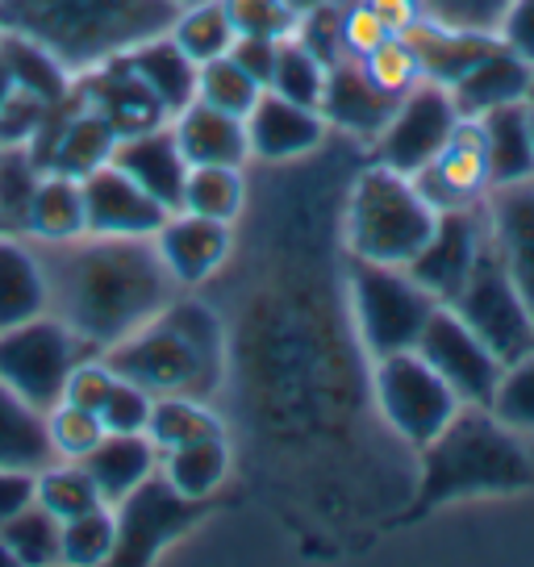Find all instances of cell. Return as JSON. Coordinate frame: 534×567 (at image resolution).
Listing matches in <instances>:
<instances>
[{"instance_id":"3","label":"cell","mask_w":534,"mask_h":567,"mask_svg":"<svg viewBox=\"0 0 534 567\" xmlns=\"http://www.w3.org/2000/svg\"><path fill=\"white\" fill-rule=\"evenodd\" d=\"M109 368L146 389L151 396H209L222 380V321L209 305L201 301H172L163 305V313L138 326L134 334L113 342L109 351Z\"/></svg>"},{"instance_id":"4","label":"cell","mask_w":534,"mask_h":567,"mask_svg":"<svg viewBox=\"0 0 534 567\" xmlns=\"http://www.w3.org/2000/svg\"><path fill=\"white\" fill-rule=\"evenodd\" d=\"M534 476L517 434L501 425L484 405H463L439 439L422 446V480L413 514L476 493H510L526 488Z\"/></svg>"},{"instance_id":"59","label":"cell","mask_w":534,"mask_h":567,"mask_svg":"<svg viewBox=\"0 0 534 567\" xmlns=\"http://www.w3.org/2000/svg\"><path fill=\"white\" fill-rule=\"evenodd\" d=\"M0 234H9V230H4V221H0Z\"/></svg>"},{"instance_id":"11","label":"cell","mask_w":534,"mask_h":567,"mask_svg":"<svg viewBox=\"0 0 534 567\" xmlns=\"http://www.w3.org/2000/svg\"><path fill=\"white\" fill-rule=\"evenodd\" d=\"M455 125H460V109L451 101V92H446L443 84L418 80V84L397 101L389 125L376 134V163L413 176L418 167H427V163L443 151Z\"/></svg>"},{"instance_id":"40","label":"cell","mask_w":534,"mask_h":567,"mask_svg":"<svg viewBox=\"0 0 534 567\" xmlns=\"http://www.w3.org/2000/svg\"><path fill=\"white\" fill-rule=\"evenodd\" d=\"M113 543H117V522H113V509L101 505V509H89L80 517H68L59 526V564L72 567H96L113 559Z\"/></svg>"},{"instance_id":"7","label":"cell","mask_w":534,"mask_h":567,"mask_svg":"<svg viewBox=\"0 0 534 567\" xmlns=\"http://www.w3.org/2000/svg\"><path fill=\"white\" fill-rule=\"evenodd\" d=\"M372 392L376 405H380V417L413 451H422L430 439H439L446 422L463 409V401L451 392V384L413 347L376 359Z\"/></svg>"},{"instance_id":"32","label":"cell","mask_w":534,"mask_h":567,"mask_svg":"<svg viewBox=\"0 0 534 567\" xmlns=\"http://www.w3.org/2000/svg\"><path fill=\"white\" fill-rule=\"evenodd\" d=\"M0 68L9 71L13 89L30 92L47 105H59L75 92V71H68L42 42L4 30L0 34Z\"/></svg>"},{"instance_id":"53","label":"cell","mask_w":534,"mask_h":567,"mask_svg":"<svg viewBox=\"0 0 534 567\" xmlns=\"http://www.w3.org/2000/svg\"><path fill=\"white\" fill-rule=\"evenodd\" d=\"M276 54H280V42H276V38H243V34H238V38H234V47H230V59L247 71L259 89H267V84H271Z\"/></svg>"},{"instance_id":"47","label":"cell","mask_w":534,"mask_h":567,"mask_svg":"<svg viewBox=\"0 0 534 567\" xmlns=\"http://www.w3.org/2000/svg\"><path fill=\"white\" fill-rule=\"evenodd\" d=\"M151 405H155V396H151V392L117 375V384L109 389L105 405L96 409V417H101V425H105L109 434H146Z\"/></svg>"},{"instance_id":"54","label":"cell","mask_w":534,"mask_h":567,"mask_svg":"<svg viewBox=\"0 0 534 567\" xmlns=\"http://www.w3.org/2000/svg\"><path fill=\"white\" fill-rule=\"evenodd\" d=\"M34 496H38V472L0 467V526L9 517H18L25 505H34Z\"/></svg>"},{"instance_id":"1","label":"cell","mask_w":534,"mask_h":567,"mask_svg":"<svg viewBox=\"0 0 534 567\" xmlns=\"http://www.w3.org/2000/svg\"><path fill=\"white\" fill-rule=\"evenodd\" d=\"M38 255L51 284V313L92 351H109L176 297L155 238L80 234L68 243H38Z\"/></svg>"},{"instance_id":"23","label":"cell","mask_w":534,"mask_h":567,"mask_svg":"<svg viewBox=\"0 0 534 567\" xmlns=\"http://www.w3.org/2000/svg\"><path fill=\"white\" fill-rule=\"evenodd\" d=\"M413 59H418V75L430 84H443L451 89L460 75L481 63L489 51H497L501 38L497 30H472V25H443L434 18H422L418 25L405 30Z\"/></svg>"},{"instance_id":"12","label":"cell","mask_w":534,"mask_h":567,"mask_svg":"<svg viewBox=\"0 0 534 567\" xmlns=\"http://www.w3.org/2000/svg\"><path fill=\"white\" fill-rule=\"evenodd\" d=\"M413 351L443 375L463 405L489 409L493 389H497V375H501V359L484 347L481 334H476L451 305H439V309L430 313V321L422 326L418 342H413Z\"/></svg>"},{"instance_id":"33","label":"cell","mask_w":534,"mask_h":567,"mask_svg":"<svg viewBox=\"0 0 534 567\" xmlns=\"http://www.w3.org/2000/svg\"><path fill=\"white\" fill-rule=\"evenodd\" d=\"M84 234V188L75 176L47 172L34 193L30 217H25V238L34 243H68Z\"/></svg>"},{"instance_id":"27","label":"cell","mask_w":534,"mask_h":567,"mask_svg":"<svg viewBox=\"0 0 534 567\" xmlns=\"http://www.w3.org/2000/svg\"><path fill=\"white\" fill-rule=\"evenodd\" d=\"M92 484L105 505H117L125 493H134L151 472H160V446L151 443L146 434H109L84 455Z\"/></svg>"},{"instance_id":"38","label":"cell","mask_w":534,"mask_h":567,"mask_svg":"<svg viewBox=\"0 0 534 567\" xmlns=\"http://www.w3.org/2000/svg\"><path fill=\"white\" fill-rule=\"evenodd\" d=\"M42 176L47 172L30 146H0V221L9 234H25V217Z\"/></svg>"},{"instance_id":"50","label":"cell","mask_w":534,"mask_h":567,"mask_svg":"<svg viewBox=\"0 0 534 567\" xmlns=\"http://www.w3.org/2000/svg\"><path fill=\"white\" fill-rule=\"evenodd\" d=\"M342 4V59H363L368 51H376L384 38H392V30L376 18L363 0H339Z\"/></svg>"},{"instance_id":"26","label":"cell","mask_w":534,"mask_h":567,"mask_svg":"<svg viewBox=\"0 0 534 567\" xmlns=\"http://www.w3.org/2000/svg\"><path fill=\"white\" fill-rule=\"evenodd\" d=\"M446 92H451V101L460 109V117H484V113H493V109H501V105L531 101L534 68L522 63L514 51L497 47V51L484 54L468 75H460Z\"/></svg>"},{"instance_id":"19","label":"cell","mask_w":534,"mask_h":567,"mask_svg":"<svg viewBox=\"0 0 534 567\" xmlns=\"http://www.w3.org/2000/svg\"><path fill=\"white\" fill-rule=\"evenodd\" d=\"M155 247H160L163 267L172 271V280L179 284H205L217 267L230 259L234 234L230 221H214L201 213L176 209L167 213L160 230H155Z\"/></svg>"},{"instance_id":"61","label":"cell","mask_w":534,"mask_h":567,"mask_svg":"<svg viewBox=\"0 0 534 567\" xmlns=\"http://www.w3.org/2000/svg\"><path fill=\"white\" fill-rule=\"evenodd\" d=\"M0 34H4V25H0Z\"/></svg>"},{"instance_id":"45","label":"cell","mask_w":534,"mask_h":567,"mask_svg":"<svg viewBox=\"0 0 534 567\" xmlns=\"http://www.w3.org/2000/svg\"><path fill=\"white\" fill-rule=\"evenodd\" d=\"M47 430H51L54 460H84L92 446L105 439V425L92 409L68 405L59 401L54 409H47Z\"/></svg>"},{"instance_id":"13","label":"cell","mask_w":534,"mask_h":567,"mask_svg":"<svg viewBox=\"0 0 534 567\" xmlns=\"http://www.w3.org/2000/svg\"><path fill=\"white\" fill-rule=\"evenodd\" d=\"M113 146H117L113 125L96 109L84 105L75 92L68 101L47 109V117H42L34 142H30L42 172H63V176L75 179H84L101 163L113 159Z\"/></svg>"},{"instance_id":"56","label":"cell","mask_w":534,"mask_h":567,"mask_svg":"<svg viewBox=\"0 0 534 567\" xmlns=\"http://www.w3.org/2000/svg\"><path fill=\"white\" fill-rule=\"evenodd\" d=\"M297 13H309V9H318V4H326V0H288Z\"/></svg>"},{"instance_id":"14","label":"cell","mask_w":534,"mask_h":567,"mask_svg":"<svg viewBox=\"0 0 534 567\" xmlns=\"http://www.w3.org/2000/svg\"><path fill=\"white\" fill-rule=\"evenodd\" d=\"M484 238H489L484 200L460 205V209H443L434 217V230L422 243V250L405 264V271L427 288L434 301H451L455 288L468 280V271L476 264Z\"/></svg>"},{"instance_id":"30","label":"cell","mask_w":534,"mask_h":567,"mask_svg":"<svg viewBox=\"0 0 534 567\" xmlns=\"http://www.w3.org/2000/svg\"><path fill=\"white\" fill-rule=\"evenodd\" d=\"M47 463H54L47 413L0 380V467L42 472Z\"/></svg>"},{"instance_id":"58","label":"cell","mask_w":534,"mask_h":567,"mask_svg":"<svg viewBox=\"0 0 534 567\" xmlns=\"http://www.w3.org/2000/svg\"><path fill=\"white\" fill-rule=\"evenodd\" d=\"M526 122H531V142H534V96L526 101Z\"/></svg>"},{"instance_id":"60","label":"cell","mask_w":534,"mask_h":567,"mask_svg":"<svg viewBox=\"0 0 534 567\" xmlns=\"http://www.w3.org/2000/svg\"><path fill=\"white\" fill-rule=\"evenodd\" d=\"M179 4H193V0H179Z\"/></svg>"},{"instance_id":"42","label":"cell","mask_w":534,"mask_h":567,"mask_svg":"<svg viewBox=\"0 0 534 567\" xmlns=\"http://www.w3.org/2000/svg\"><path fill=\"white\" fill-rule=\"evenodd\" d=\"M264 96V89L250 80L247 71L234 63L230 54L222 59H209L196 68V101L222 109V113H234V117H247L250 105Z\"/></svg>"},{"instance_id":"46","label":"cell","mask_w":534,"mask_h":567,"mask_svg":"<svg viewBox=\"0 0 534 567\" xmlns=\"http://www.w3.org/2000/svg\"><path fill=\"white\" fill-rule=\"evenodd\" d=\"M363 71L372 75V84H380L384 92H392V96H405V92L422 80L418 75V59H413V51H410V42L401 34H392V38H384L376 51H368L363 59Z\"/></svg>"},{"instance_id":"10","label":"cell","mask_w":534,"mask_h":567,"mask_svg":"<svg viewBox=\"0 0 534 567\" xmlns=\"http://www.w3.org/2000/svg\"><path fill=\"white\" fill-rule=\"evenodd\" d=\"M205 505L209 501H188L160 472H151L134 493H125L117 505H109L113 522H117V543H113L109 564H151L167 543H176L188 526H196V517H205Z\"/></svg>"},{"instance_id":"39","label":"cell","mask_w":534,"mask_h":567,"mask_svg":"<svg viewBox=\"0 0 534 567\" xmlns=\"http://www.w3.org/2000/svg\"><path fill=\"white\" fill-rule=\"evenodd\" d=\"M59 517L47 514L42 505H25L18 517L0 526V543L18 559V567H47L59 564Z\"/></svg>"},{"instance_id":"35","label":"cell","mask_w":534,"mask_h":567,"mask_svg":"<svg viewBox=\"0 0 534 567\" xmlns=\"http://www.w3.org/2000/svg\"><path fill=\"white\" fill-rule=\"evenodd\" d=\"M209 434H226V430H222V417L201 396H184V392L155 396L151 422H146V439L160 451H172V446L193 443V439H209Z\"/></svg>"},{"instance_id":"48","label":"cell","mask_w":534,"mask_h":567,"mask_svg":"<svg viewBox=\"0 0 534 567\" xmlns=\"http://www.w3.org/2000/svg\"><path fill=\"white\" fill-rule=\"evenodd\" d=\"M117 384V372L109 368V359L101 351L96 354H84L80 363L72 368V375H68V384H63V401L68 405H80V409H96L105 405L109 389Z\"/></svg>"},{"instance_id":"34","label":"cell","mask_w":534,"mask_h":567,"mask_svg":"<svg viewBox=\"0 0 534 567\" xmlns=\"http://www.w3.org/2000/svg\"><path fill=\"white\" fill-rule=\"evenodd\" d=\"M167 34L176 38V47L193 59L196 68L209 63V59L230 54L234 38H238L234 34L230 18H226V9H222V0H193V4H179V13Z\"/></svg>"},{"instance_id":"41","label":"cell","mask_w":534,"mask_h":567,"mask_svg":"<svg viewBox=\"0 0 534 567\" xmlns=\"http://www.w3.org/2000/svg\"><path fill=\"white\" fill-rule=\"evenodd\" d=\"M326 71L330 68H326L305 42L285 38V42H280V54H276V71H271L267 92H276V96H285V101H297V105L318 109L321 92H326Z\"/></svg>"},{"instance_id":"28","label":"cell","mask_w":534,"mask_h":567,"mask_svg":"<svg viewBox=\"0 0 534 567\" xmlns=\"http://www.w3.org/2000/svg\"><path fill=\"white\" fill-rule=\"evenodd\" d=\"M125 63L151 89V96L160 101L167 117L184 113L196 101V63L179 51L172 34H155L138 42L134 51H125Z\"/></svg>"},{"instance_id":"17","label":"cell","mask_w":534,"mask_h":567,"mask_svg":"<svg viewBox=\"0 0 534 567\" xmlns=\"http://www.w3.org/2000/svg\"><path fill=\"white\" fill-rule=\"evenodd\" d=\"M75 96L89 109H96V113L113 125L117 138H130V134H143V130H155V125L172 122V117L163 113L160 101L151 96V89L134 75V68L125 63V54L80 71V75H75Z\"/></svg>"},{"instance_id":"62","label":"cell","mask_w":534,"mask_h":567,"mask_svg":"<svg viewBox=\"0 0 534 567\" xmlns=\"http://www.w3.org/2000/svg\"><path fill=\"white\" fill-rule=\"evenodd\" d=\"M531 96H534V92H531Z\"/></svg>"},{"instance_id":"20","label":"cell","mask_w":534,"mask_h":567,"mask_svg":"<svg viewBox=\"0 0 534 567\" xmlns=\"http://www.w3.org/2000/svg\"><path fill=\"white\" fill-rule=\"evenodd\" d=\"M247 122V142L250 155H259L267 163H292L305 159L309 151H318L321 138H326V117L318 109L297 105V101H285L276 92H267L250 105V113L243 117Z\"/></svg>"},{"instance_id":"25","label":"cell","mask_w":534,"mask_h":567,"mask_svg":"<svg viewBox=\"0 0 534 567\" xmlns=\"http://www.w3.org/2000/svg\"><path fill=\"white\" fill-rule=\"evenodd\" d=\"M42 313H51V284L38 243L25 234H0V330Z\"/></svg>"},{"instance_id":"8","label":"cell","mask_w":534,"mask_h":567,"mask_svg":"<svg viewBox=\"0 0 534 567\" xmlns=\"http://www.w3.org/2000/svg\"><path fill=\"white\" fill-rule=\"evenodd\" d=\"M84 354L96 351L63 318L42 313L0 330V380L47 413L63 401V384Z\"/></svg>"},{"instance_id":"18","label":"cell","mask_w":534,"mask_h":567,"mask_svg":"<svg viewBox=\"0 0 534 567\" xmlns=\"http://www.w3.org/2000/svg\"><path fill=\"white\" fill-rule=\"evenodd\" d=\"M484 217H489V238L497 247L501 264L534 318V176L489 188Z\"/></svg>"},{"instance_id":"29","label":"cell","mask_w":534,"mask_h":567,"mask_svg":"<svg viewBox=\"0 0 534 567\" xmlns=\"http://www.w3.org/2000/svg\"><path fill=\"white\" fill-rule=\"evenodd\" d=\"M484 134V163H489V184H514L534 176V142L526 122V101L501 105L493 113L476 117Z\"/></svg>"},{"instance_id":"5","label":"cell","mask_w":534,"mask_h":567,"mask_svg":"<svg viewBox=\"0 0 534 567\" xmlns=\"http://www.w3.org/2000/svg\"><path fill=\"white\" fill-rule=\"evenodd\" d=\"M434 217L405 172L372 163L347 196V250L356 259L405 267L434 230Z\"/></svg>"},{"instance_id":"9","label":"cell","mask_w":534,"mask_h":567,"mask_svg":"<svg viewBox=\"0 0 534 567\" xmlns=\"http://www.w3.org/2000/svg\"><path fill=\"white\" fill-rule=\"evenodd\" d=\"M443 305H451L481 334L484 347L501 359V368L522 359L526 351H534V318L531 309H526V301L517 297V288L510 280L505 264H501L493 238H484V247L476 255L472 271H468V280Z\"/></svg>"},{"instance_id":"49","label":"cell","mask_w":534,"mask_h":567,"mask_svg":"<svg viewBox=\"0 0 534 567\" xmlns=\"http://www.w3.org/2000/svg\"><path fill=\"white\" fill-rule=\"evenodd\" d=\"M47 109L51 105L30 96V92H9V101L0 105V146H30L42 117H47Z\"/></svg>"},{"instance_id":"52","label":"cell","mask_w":534,"mask_h":567,"mask_svg":"<svg viewBox=\"0 0 534 567\" xmlns=\"http://www.w3.org/2000/svg\"><path fill=\"white\" fill-rule=\"evenodd\" d=\"M493 30H497L505 51H514L522 63L534 68V0H505Z\"/></svg>"},{"instance_id":"31","label":"cell","mask_w":534,"mask_h":567,"mask_svg":"<svg viewBox=\"0 0 534 567\" xmlns=\"http://www.w3.org/2000/svg\"><path fill=\"white\" fill-rule=\"evenodd\" d=\"M160 476L188 501H209L230 476L226 434H209V439H193L172 451H160Z\"/></svg>"},{"instance_id":"37","label":"cell","mask_w":534,"mask_h":567,"mask_svg":"<svg viewBox=\"0 0 534 567\" xmlns=\"http://www.w3.org/2000/svg\"><path fill=\"white\" fill-rule=\"evenodd\" d=\"M243 205H247V179L238 167H188L179 209L214 217V221H234Z\"/></svg>"},{"instance_id":"43","label":"cell","mask_w":534,"mask_h":567,"mask_svg":"<svg viewBox=\"0 0 534 567\" xmlns=\"http://www.w3.org/2000/svg\"><path fill=\"white\" fill-rule=\"evenodd\" d=\"M489 413L514 434H534V351L501 368Z\"/></svg>"},{"instance_id":"57","label":"cell","mask_w":534,"mask_h":567,"mask_svg":"<svg viewBox=\"0 0 534 567\" xmlns=\"http://www.w3.org/2000/svg\"><path fill=\"white\" fill-rule=\"evenodd\" d=\"M0 567H18V559L9 555V547H4V543H0Z\"/></svg>"},{"instance_id":"36","label":"cell","mask_w":534,"mask_h":567,"mask_svg":"<svg viewBox=\"0 0 534 567\" xmlns=\"http://www.w3.org/2000/svg\"><path fill=\"white\" fill-rule=\"evenodd\" d=\"M38 505L54 514L59 522H68V517H80L89 514V509H101L105 501L96 493V484H92L89 467L80 460H54L47 463L42 472H38Z\"/></svg>"},{"instance_id":"55","label":"cell","mask_w":534,"mask_h":567,"mask_svg":"<svg viewBox=\"0 0 534 567\" xmlns=\"http://www.w3.org/2000/svg\"><path fill=\"white\" fill-rule=\"evenodd\" d=\"M9 92H13V80H9V71L0 68V105L9 101Z\"/></svg>"},{"instance_id":"51","label":"cell","mask_w":534,"mask_h":567,"mask_svg":"<svg viewBox=\"0 0 534 567\" xmlns=\"http://www.w3.org/2000/svg\"><path fill=\"white\" fill-rule=\"evenodd\" d=\"M427 18L443 25H472V30H493L505 9V0H422Z\"/></svg>"},{"instance_id":"2","label":"cell","mask_w":534,"mask_h":567,"mask_svg":"<svg viewBox=\"0 0 534 567\" xmlns=\"http://www.w3.org/2000/svg\"><path fill=\"white\" fill-rule=\"evenodd\" d=\"M179 0H0V25L42 42L68 71H89L167 34Z\"/></svg>"},{"instance_id":"44","label":"cell","mask_w":534,"mask_h":567,"mask_svg":"<svg viewBox=\"0 0 534 567\" xmlns=\"http://www.w3.org/2000/svg\"><path fill=\"white\" fill-rule=\"evenodd\" d=\"M222 9L230 18L234 34L243 38H276V42H285L301 25V13L288 0H222Z\"/></svg>"},{"instance_id":"22","label":"cell","mask_w":534,"mask_h":567,"mask_svg":"<svg viewBox=\"0 0 534 567\" xmlns=\"http://www.w3.org/2000/svg\"><path fill=\"white\" fill-rule=\"evenodd\" d=\"M109 163H117L125 176L134 179L143 193L155 196L167 213L179 209L184 179H188V159L179 151L176 134H172V122L143 130V134H130V138H117Z\"/></svg>"},{"instance_id":"16","label":"cell","mask_w":534,"mask_h":567,"mask_svg":"<svg viewBox=\"0 0 534 567\" xmlns=\"http://www.w3.org/2000/svg\"><path fill=\"white\" fill-rule=\"evenodd\" d=\"M84 188V234H122V238H155L167 209L143 193L117 163H101L80 179Z\"/></svg>"},{"instance_id":"6","label":"cell","mask_w":534,"mask_h":567,"mask_svg":"<svg viewBox=\"0 0 534 567\" xmlns=\"http://www.w3.org/2000/svg\"><path fill=\"white\" fill-rule=\"evenodd\" d=\"M347 284H351V309H356L363 351L372 359L410 351L430 313L443 305L434 301L405 267L372 264V259H356V255L347 264Z\"/></svg>"},{"instance_id":"15","label":"cell","mask_w":534,"mask_h":567,"mask_svg":"<svg viewBox=\"0 0 534 567\" xmlns=\"http://www.w3.org/2000/svg\"><path fill=\"white\" fill-rule=\"evenodd\" d=\"M410 179L434 213L484 200V193H489L493 184H489V163H484L481 122H476V117H460V125L451 130V138H446L443 151H439L427 167H418Z\"/></svg>"},{"instance_id":"24","label":"cell","mask_w":534,"mask_h":567,"mask_svg":"<svg viewBox=\"0 0 534 567\" xmlns=\"http://www.w3.org/2000/svg\"><path fill=\"white\" fill-rule=\"evenodd\" d=\"M172 134H176L188 167H243L250 159L247 122L205 105V101H193L184 113H176Z\"/></svg>"},{"instance_id":"21","label":"cell","mask_w":534,"mask_h":567,"mask_svg":"<svg viewBox=\"0 0 534 567\" xmlns=\"http://www.w3.org/2000/svg\"><path fill=\"white\" fill-rule=\"evenodd\" d=\"M401 96L384 92L380 84H372V75L363 71L359 59H339L326 71V92H321L318 113L326 117V125H339L356 138H372L389 125L392 109Z\"/></svg>"}]
</instances>
